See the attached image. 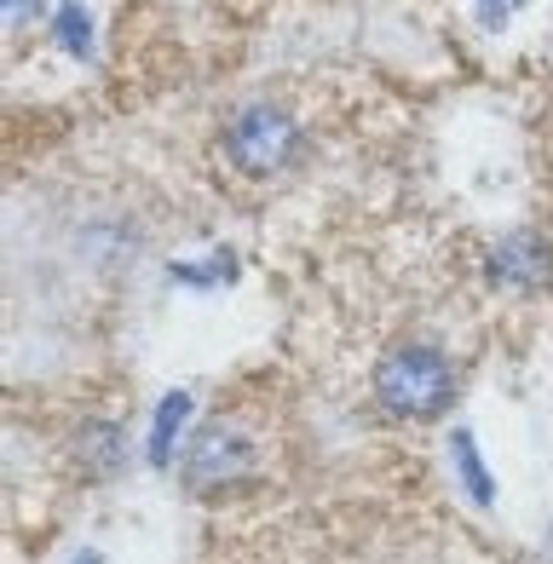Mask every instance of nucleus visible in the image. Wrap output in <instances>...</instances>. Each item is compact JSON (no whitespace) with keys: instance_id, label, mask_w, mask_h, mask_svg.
<instances>
[{"instance_id":"f257e3e1","label":"nucleus","mask_w":553,"mask_h":564,"mask_svg":"<svg viewBox=\"0 0 553 564\" xmlns=\"http://www.w3.org/2000/svg\"><path fill=\"white\" fill-rule=\"evenodd\" d=\"M375 409L398 426H433L462 403V369L456 357L433 340H404L375 364Z\"/></svg>"},{"instance_id":"6e6552de","label":"nucleus","mask_w":553,"mask_h":564,"mask_svg":"<svg viewBox=\"0 0 553 564\" xmlns=\"http://www.w3.org/2000/svg\"><path fill=\"white\" fill-rule=\"evenodd\" d=\"M242 276V253L237 248H214L203 260H173L167 265V282L173 289H191V294H208V289H231Z\"/></svg>"},{"instance_id":"39448f33","label":"nucleus","mask_w":553,"mask_h":564,"mask_svg":"<svg viewBox=\"0 0 553 564\" xmlns=\"http://www.w3.org/2000/svg\"><path fill=\"white\" fill-rule=\"evenodd\" d=\"M128 455L133 449H128V426L121 421H87L69 438V467L87 484H116L121 473H128Z\"/></svg>"},{"instance_id":"423d86ee","label":"nucleus","mask_w":553,"mask_h":564,"mask_svg":"<svg viewBox=\"0 0 553 564\" xmlns=\"http://www.w3.org/2000/svg\"><path fill=\"white\" fill-rule=\"evenodd\" d=\"M191 409H196V398L191 392H162V403H156V415H150V438H144V455H150V467H180V438L191 432Z\"/></svg>"},{"instance_id":"f8f14e48","label":"nucleus","mask_w":553,"mask_h":564,"mask_svg":"<svg viewBox=\"0 0 553 564\" xmlns=\"http://www.w3.org/2000/svg\"><path fill=\"white\" fill-rule=\"evenodd\" d=\"M75 564H105V558H98V553H82V558H75Z\"/></svg>"},{"instance_id":"ddd939ff","label":"nucleus","mask_w":553,"mask_h":564,"mask_svg":"<svg viewBox=\"0 0 553 564\" xmlns=\"http://www.w3.org/2000/svg\"><path fill=\"white\" fill-rule=\"evenodd\" d=\"M547 558H553V530H547Z\"/></svg>"},{"instance_id":"20e7f679","label":"nucleus","mask_w":553,"mask_h":564,"mask_svg":"<svg viewBox=\"0 0 553 564\" xmlns=\"http://www.w3.org/2000/svg\"><path fill=\"white\" fill-rule=\"evenodd\" d=\"M485 282L501 294H547L553 289V237L542 225H513L485 248Z\"/></svg>"},{"instance_id":"9b49d317","label":"nucleus","mask_w":553,"mask_h":564,"mask_svg":"<svg viewBox=\"0 0 553 564\" xmlns=\"http://www.w3.org/2000/svg\"><path fill=\"white\" fill-rule=\"evenodd\" d=\"M0 7H7V23H12V30H23L30 18H46V12H53L46 0H0Z\"/></svg>"},{"instance_id":"f03ea898","label":"nucleus","mask_w":553,"mask_h":564,"mask_svg":"<svg viewBox=\"0 0 553 564\" xmlns=\"http://www.w3.org/2000/svg\"><path fill=\"white\" fill-rule=\"evenodd\" d=\"M219 156L231 173L271 185V178H289L294 167H306L312 156V133L300 127V116L276 98H248L231 116L219 121Z\"/></svg>"},{"instance_id":"9d476101","label":"nucleus","mask_w":553,"mask_h":564,"mask_svg":"<svg viewBox=\"0 0 553 564\" xmlns=\"http://www.w3.org/2000/svg\"><path fill=\"white\" fill-rule=\"evenodd\" d=\"M519 12H524V0H473V18H479V30H490V35H501Z\"/></svg>"},{"instance_id":"0eeeda50","label":"nucleus","mask_w":553,"mask_h":564,"mask_svg":"<svg viewBox=\"0 0 553 564\" xmlns=\"http://www.w3.org/2000/svg\"><path fill=\"white\" fill-rule=\"evenodd\" d=\"M46 35H53V46L75 64L98 58V23H93V12L82 7V0H58V7L46 12Z\"/></svg>"},{"instance_id":"7ed1b4c3","label":"nucleus","mask_w":553,"mask_h":564,"mask_svg":"<svg viewBox=\"0 0 553 564\" xmlns=\"http://www.w3.org/2000/svg\"><path fill=\"white\" fill-rule=\"evenodd\" d=\"M254 467H260V455L248 444V432L225 426V421H203L180 449V484L196 501H219V496L242 490L254 478Z\"/></svg>"},{"instance_id":"1a4fd4ad","label":"nucleus","mask_w":553,"mask_h":564,"mask_svg":"<svg viewBox=\"0 0 553 564\" xmlns=\"http://www.w3.org/2000/svg\"><path fill=\"white\" fill-rule=\"evenodd\" d=\"M449 455H456V478H462L467 501H473V507H496V478H490L485 455H479L473 426H456V432H449Z\"/></svg>"}]
</instances>
